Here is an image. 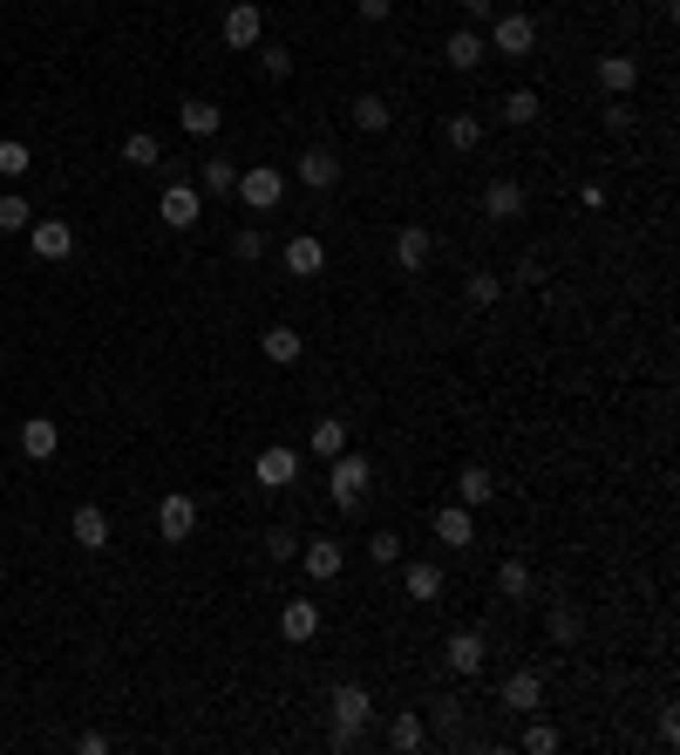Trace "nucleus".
I'll list each match as a JSON object with an SVG mask.
<instances>
[{"mask_svg":"<svg viewBox=\"0 0 680 755\" xmlns=\"http://www.w3.org/2000/svg\"><path fill=\"white\" fill-rule=\"evenodd\" d=\"M232 197H239V205H252V212H272V205L286 197V170H272V164H252V170H239Z\"/></svg>","mask_w":680,"mask_h":755,"instance_id":"obj_4","label":"nucleus"},{"mask_svg":"<svg viewBox=\"0 0 680 755\" xmlns=\"http://www.w3.org/2000/svg\"><path fill=\"white\" fill-rule=\"evenodd\" d=\"M606 130H613V137H626V130H633V110L613 103V110H606Z\"/></svg>","mask_w":680,"mask_h":755,"instance_id":"obj_47","label":"nucleus"},{"mask_svg":"<svg viewBox=\"0 0 680 755\" xmlns=\"http://www.w3.org/2000/svg\"><path fill=\"white\" fill-rule=\"evenodd\" d=\"M490 497H497V476H490L484 463H463V470H457V503H463V511H484Z\"/></svg>","mask_w":680,"mask_h":755,"instance_id":"obj_22","label":"nucleus"},{"mask_svg":"<svg viewBox=\"0 0 680 755\" xmlns=\"http://www.w3.org/2000/svg\"><path fill=\"white\" fill-rule=\"evenodd\" d=\"M368 559H374V565H401V538H395V532H374V538H368Z\"/></svg>","mask_w":680,"mask_h":755,"instance_id":"obj_42","label":"nucleus"},{"mask_svg":"<svg viewBox=\"0 0 680 755\" xmlns=\"http://www.w3.org/2000/svg\"><path fill=\"white\" fill-rule=\"evenodd\" d=\"M531 586H538V578H531L524 559H503L497 565V599H511V606H517V599H531Z\"/></svg>","mask_w":680,"mask_h":755,"instance_id":"obj_30","label":"nucleus"},{"mask_svg":"<svg viewBox=\"0 0 680 755\" xmlns=\"http://www.w3.org/2000/svg\"><path fill=\"white\" fill-rule=\"evenodd\" d=\"M259 68L272 75V82H286V75H293V48H272V41H259Z\"/></svg>","mask_w":680,"mask_h":755,"instance_id":"obj_40","label":"nucleus"},{"mask_svg":"<svg viewBox=\"0 0 680 755\" xmlns=\"http://www.w3.org/2000/svg\"><path fill=\"white\" fill-rule=\"evenodd\" d=\"M368 484H374V470H368V457H355V449H341V457L326 463V497H334V511H361Z\"/></svg>","mask_w":680,"mask_h":755,"instance_id":"obj_2","label":"nucleus"},{"mask_svg":"<svg viewBox=\"0 0 680 755\" xmlns=\"http://www.w3.org/2000/svg\"><path fill=\"white\" fill-rule=\"evenodd\" d=\"M75 748H82V755H110V735H103V728H89V735L75 742Z\"/></svg>","mask_w":680,"mask_h":755,"instance_id":"obj_48","label":"nucleus"},{"mask_svg":"<svg viewBox=\"0 0 680 755\" xmlns=\"http://www.w3.org/2000/svg\"><path fill=\"white\" fill-rule=\"evenodd\" d=\"M326 715H334V728H355V735H368V721H374V694L361 681H341L334 694H326Z\"/></svg>","mask_w":680,"mask_h":755,"instance_id":"obj_5","label":"nucleus"},{"mask_svg":"<svg viewBox=\"0 0 680 755\" xmlns=\"http://www.w3.org/2000/svg\"><path fill=\"white\" fill-rule=\"evenodd\" d=\"M28 170H35L28 143H21V137H8V143H0V178H28Z\"/></svg>","mask_w":680,"mask_h":755,"instance_id":"obj_39","label":"nucleus"},{"mask_svg":"<svg viewBox=\"0 0 680 755\" xmlns=\"http://www.w3.org/2000/svg\"><path fill=\"white\" fill-rule=\"evenodd\" d=\"M524 748H531V755H551V748H559V728H551V721H524Z\"/></svg>","mask_w":680,"mask_h":755,"instance_id":"obj_41","label":"nucleus"},{"mask_svg":"<svg viewBox=\"0 0 680 755\" xmlns=\"http://www.w3.org/2000/svg\"><path fill=\"white\" fill-rule=\"evenodd\" d=\"M355 14L368 21V28H382V21L395 14V0H355Z\"/></svg>","mask_w":680,"mask_h":755,"instance_id":"obj_45","label":"nucleus"},{"mask_svg":"<svg viewBox=\"0 0 680 755\" xmlns=\"http://www.w3.org/2000/svg\"><path fill=\"white\" fill-rule=\"evenodd\" d=\"M544 634H551V647H572L578 634H586V619H578V606H565V599H559V606L544 613Z\"/></svg>","mask_w":680,"mask_h":755,"instance_id":"obj_34","label":"nucleus"},{"mask_svg":"<svg viewBox=\"0 0 680 755\" xmlns=\"http://www.w3.org/2000/svg\"><path fill=\"white\" fill-rule=\"evenodd\" d=\"M28 252H35V259H48V266H62L68 252H75V232H68L62 218H35L28 225Z\"/></svg>","mask_w":680,"mask_h":755,"instance_id":"obj_13","label":"nucleus"},{"mask_svg":"<svg viewBox=\"0 0 680 755\" xmlns=\"http://www.w3.org/2000/svg\"><path fill=\"white\" fill-rule=\"evenodd\" d=\"M326 748H334V755H355L361 735H355V728H326Z\"/></svg>","mask_w":680,"mask_h":755,"instance_id":"obj_46","label":"nucleus"},{"mask_svg":"<svg viewBox=\"0 0 680 755\" xmlns=\"http://www.w3.org/2000/svg\"><path fill=\"white\" fill-rule=\"evenodd\" d=\"M429 252H436V239L422 232V225H401V232H395V266L401 272H422V266H429Z\"/></svg>","mask_w":680,"mask_h":755,"instance_id":"obj_26","label":"nucleus"},{"mask_svg":"<svg viewBox=\"0 0 680 755\" xmlns=\"http://www.w3.org/2000/svg\"><path fill=\"white\" fill-rule=\"evenodd\" d=\"M429 532H436L442 545L463 551V545H476V511H463V503H442V511L429 517Z\"/></svg>","mask_w":680,"mask_h":755,"instance_id":"obj_19","label":"nucleus"},{"mask_svg":"<svg viewBox=\"0 0 680 755\" xmlns=\"http://www.w3.org/2000/svg\"><path fill=\"white\" fill-rule=\"evenodd\" d=\"M503 123H511V130H531V123L544 116V103H538V89H511L503 95V110H497Z\"/></svg>","mask_w":680,"mask_h":755,"instance_id":"obj_29","label":"nucleus"},{"mask_svg":"<svg viewBox=\"0 0 680 755\" xmlns=\"http://www.w3.org/2000/svg\"><path fill=\"white\" fill-rule=\"evenodd\" d=\"M442 62L457 68V75H476V68L490 62V41H484V28H457V35L442 41Z\"/></svg>","mask_w":680,"mask_h":755,"instance_id":"obj_12","label":"nucleus"},{"mask_svg":"<svg viewBox=\"0 0 680 755\" xmlns=\"http://www.w3.org/2000/svg\"><path fill=\"white\" fill-rule=\"evenodd\" d=\"M442 586H449V578H442V565H429V559H409V565H401V592H409L415 606H436V599H442Z\"/></svg>","mask_w":680,"mask_h":755,"instance_id":"obj_16","label":"nucleus"},{"mask_svg":"<svg viewBox=\"0 0 680 755\" xmlns=\"http://www.w3.org/2000/svg\"><path fill=\"white\" fill-rule=\"evenodd\" d=\"M463 299H470V307H497V299H503V280H497V272H470V280H463Z\"/></svg>","mask_w":680,"mask_h":755,"instance_id":"obj_36","label":"nucleus"},{"mask_svg":"<svg viewBox=\"0 0 680 755\" xmlns=\"http://www.w3.org/2000/svg\"><path fill=\"white\" fill-rule=\"evenodd\" d=\"M341 449H347V422H341V415H320V422H313V457L334 463Z\"/></svg>","mask_w":680,"mask_h":755,"instance_id":"obj_33","label":"nucleus"},{"mask_svg":"<svg viewBox=\"0 0 680 755\" xmlns=\"http://www.w3.org/2000/svg\"><path fill=\"white\" fill-rule=\"evenodd\" d=\"M266 551H272V559H299V538L280 524V532H266Z\"/></svg>","mask_w":680,"mask_h":755,"instance_id":"obj_43","label":"nucleus"},{"mask_svg":"<svg viewBox=\"0 0 680 755\" xmlns=\"http://www.w3.org/2000/svg\"><path fill=\"white\" fill-rule=\"evenodd\" d=\"M490 55H511V62H524L538 48V21H531V8H503V14H490Z\"/></svg>","mask_w":680,"mask_h":755,"instance_id":"obj_1","label":"nucleus"},{"mask_svg":"<svg viewBox=\"0 0 680 755\" xmlns=\"http://www.w3.org/2000/svg\"><path fill=\"white\" fill-rule=\"evenodd\" d=\"M28 225H35V205L21 191H8L0 197V232H28Z\"/></svg>","mask_w":680,"mask_h":755,"instance_id":"obj_37","label":"nucleus"},{"mask_svg":"<svg viewBox=\"0 0 680 755\" xmlns=\"http://www.w3.org/2000/svg\"><path fill=\"white\" fill-rule=\"evenodd\" d=\"M599 89H606V95H633L640 89V62L633 55H606V62H599Z\"/></svg>","mask_w":680,"mask_h":755,"instance_id":"obj_27","label":"nucleus"},{"mask_svg":"<svg viewBox=\"0 0 680 755\" xmlns=\"http://www.w3.org/2000/svg\"><path fill=\"white\" fill-rule=\"evenodd\" d=\"M232 259H266V225H239V232H232Z\"/></svg>","mask_w":680,"mask_h":755,"instance_id":"obj_38","label":"nucleus"},{"mask_svg":"<svg viewBox=\"0 0 680 755\" xmlns=\"http://www.w3.org/2000/svg\"><path fill=\"white\" fill-rule=\"evenodd\" d=\"M293 178L307 184V191H334V184H341V157H334V150H326V143H313L307 157L293 164Z\"/></svg>","mask_w":680,"mask_h":755,"instance_id":"obj_15","label":"nucleus"},{"mask_svg":"<svg viewBox=\"0 0 680 755\" xmlns=\"http://www.w3.org/2000/svg\"><path fill=\"white\" fill-rule=\"evenodd\" d=\"M191 532H197V497L170 490V497L157 503V538H164V545H184Z\"/></svg>","mask_w":680,"mask_h":755,"instance_id":"obj_8","label":"nucleus"},{"mask_svg":"<svg viewBox=\"0 0 680 755\" xmlns=\"http://www.w3.org/2000/svg\"><path fill=\"white\" fill-rule=\"evenodd\" d=\"M123 164H130V170H157L164 164V143L150 130H130V137H123Z\"/></svg>","mask_w":680,"mask_h":755,"instance_id":"obj_32","label":"nucleus"},{"mask_svg":"<svg viewBox=\"0 0 680 755\" xmlns=\"http://www.w3.org/2000/svg\"><path fill=\"white\" fill-rule=\"evenodd\" d=\"M68 532H75V545H82V551H110V517L95 511V503H75Z\"/></svg>","mask_w":680,"mask_h":755,"instance_id":"obj_23","label":"nucleus"},{"mask_svg":"<svg viewBox=\"0 0 680 755\" xmlns=\"http://www.w3.org/2000/svg\"><path fill=\"white\" fill-rule=\"evenodd\" d=\"M55 449H62V430H55V422H48V415H28V422H21V457L48 463V457H55Z\"/></svg>","mask_w":680,"mask_h":755,"instance_id":"obj_25","label":"nucleus"},{"mask_svg":"<svg viewBox=\"0 0 680 755\" xmlns=\"http://www.w3.org/2000/svg\"><path fill=\"white\" fill-rule=\"evenodd\" d=\"M524 205H531V191H524L517 178H490V184H484V205H476V212H484L490 225H511V218H524Z\"/></svg>","mask_w":680,"mask_h":755,"instance_id":"obj_7","label":"nucleus"},{"mask_svg":"<svg viewBox=\"0 0 680 755\" xmlns=\"http://www.w3.org/2000/svg\"><path fill=\"white\" fill-rule=\"evenodd\" d=\"M218 123H224V110H218V103H205V95L178 103V130H184V137H197V143H205V137H218Z\"/></svg>","mask_w":680,"mask_h":755,"instance_id":"obj_24","label":"nucleus"},{"mask_svg":"<svg viewBox=\"0 0 680 755\" xmlns=\"http://www.w3.org/2000/svg\"><path fill=\"white\" fill-rule=\"evenodd\" d=\"M442 143H449V150H484V116L457 110V116L442 123Z\"/></svg>","mask_w":680,"mask_h":755,"instance_id":"obj_31","label":"nucleus"},{"mask_svg":"<svg viewBox=\"0 0 680 755\" xmlns=\"http://www.w3.org/2000/svg\"><path fill=\"white\" fill-rule=\"evenodd\" d=\"M442 661H449V674H484V661H490V640L476 634V626H463V634H449V647H442Z\"/></svg>","mask_w":680,"mask_h":755,"instance_id":"obj_9","label":"nucleus"},{"mask_svg":"<svg viewBox=\"0 0 680 755\" xmlns=\"http://www.w3.org/2000/svg\"><path fill=\"white\" fill-rule=\"evenodd\" d=\"M218 35H224V48L252 55V48L266 41V8H259V0H232V8H224V21H218Z\"/></svg>","mask_w":680,"mask_h":755,"instance_id":"obj_3","label":"nucleus"},{"mask_svg":"<svg viewBox=\"0 0 680 755\" xmlns=\"http://www.w3.org/2000/svg\"><path fill=\"white\" fill-rule=\"evenodd\" d=\"M511 280H517V286H538V280H544V259H538V252H524V259H517V272H511Z\"/></svg>","mask_w":680,"mask_h":755,"instance_id":"obj_44","label":"nucleus"},{"mask_svg":"<svg viewBox=\"0 0 680 755\" xmlns=\"http://www.w3.org/2000/svg\"><path fill=\"white\" fill-rule=\"evenodd\" d=\"M280 259H286V272H293V280H320V272H326V245H320L313 232H293Z\"/></svg>","mask_w":680,"mask_h":755,"instance_id":"obj_14","label":"nucleus"},{"mask_svg":"<svg viewBox=\"0 0 680 755\" xmlns=\"http://www.w3.org/2000/svg\"><path fill=\"white\" fill-rule=\"evenodd\" d=\"M463 14H470V21H490V14H497V0H463Z\"/></svg>","mask_w":680,"mask_h":755,"instance_id":"obj_49","label":"nucleus"},{"mask_svg":"<svg viewBox=\"0 0 680 755\" xmlns=\"http://www.w3.org/2000/svg\"><path fill=\"white\" fill-rule=\"evenodd\" d=\"M503 708H517V715H538V708H544V681H538L531 667L503 674Z\"/></svg>","mask_w":680,"mask_h":755,"instance_id":"obj_18","label":"nucleus"},{"mask_svg":"<svg viewBox=\"0 0 680 755\" xmlns=\"http://www.w3.org/2000/svg\"><path fill=\"white\" fill-rule=\"evenodd\" d=\"M259 355L272 368H293L299 355H307V334H299V327H266V334H259Z\"/></svg>","mask_w":680,"mask_h":755,"instance_id":"obj_20","label":"nucleus"},{"mask_svg":"<svg viewBox=\"0 0 680 755\" xmlns=\"http://www.w3.org/2000/svg\"><path fill=\"white\" fill-rule=\"evenodd\" d=\"M239 184V164L232 157H205V197H232Z\"/></svg>","mask_w":680,"mask_h":755,"instance_id":"obj_35","label":"nucleus"},{"mask_svg":"<svg viewBox=\"0 0 680 755\" xmlns=\"http://www.w3.org/2000/svg\"><path fill=\"white\" fill-rule=\"evenodd\" d=\"M157 218L170 225V232H191V225L205 218V191H191V184H170V191L157 197Z\"/></svg>","mask_w":680,"mask_h":755,"instance_id":"obj_10","label":"nucleus"},{"mask_svg":"<svg viewBox=\"0 0 680 755\" xmlns=\"http://www.w3.org/2000/svg\"><path fill=\"white\" fill-rule=\"evenodd\" d=\"M252 476H259V490H293V484H299V449L266 443L259 463H252Z\"/></svg>","mask_w":680,"mask_h":755,"instance_id":"obj_6","label":"nucleus"},{"mask_svg":"<svg viewBox=\"0 0 680 755\" xmlns=\"http://www.w3.org/2000/svg\"><path fill=\"white\" fill-rule=\"evenodd\" d=\"M299 565H307L313 586H334V578L347 572V551H341L334 538H307V545H299Z\"/></svg>","mask_w":680,"mask_h":755,"instance_id":"obj_11","label":"nucleus"},{"mask_svg":"<svg viewBox=\"0 0 680 755\" xmlns=\"http://www.w3.org/2000/svg\"><path fill=\"white\" fill-rule=\"evenodd\" d=\"M347 123H355L361 137H382L388 123H395V110H388V95H374V89H361L355 95V110H347Z\"/></svg>","mask_w":680,"mask_h":755,"instance_id":"obj_21","label":"nucleus"},{"mask_svg":"<svg viewBox=\"0 0 680 755\" xmlns=\"http://www.w3.org/2000/svg\"><path fill=\"white\" fill-rule=\"evenodd\" d=\"M422 742H429V721H422L415 708H401V715L388 721V748H401V755H415Z\"/></svg>","mask_w":680,"mask_h":755,"instance_id":"obj_28","label":"nucleus"},{"mask_svg":"<svg viewBox=\"0 0 680 755\" xmlns=\"http://www.w3.org/2000/svg\"><path fill=\"white\" fill-rule=\"evenodd\" d=\"M280 634H286L293 647L320 640V599H286V613H280Z\"/></svg>","mask_w":680,"mask_h":755,"instance_id":"obj_17","label":"nucleus"}]
</instances>
